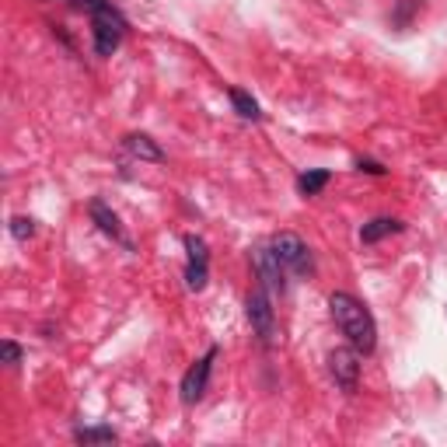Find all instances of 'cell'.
Returning <instances> with one entry per match:
<instances>
[{
    "label": "cell",
    "mask_w": 447,
    "mask_h": 447,
    "mask_svg": "<svg viewBox=\"0 0 447 447\" xmlns=\"http://www.w3.org/2000/svg\"><path fill=\"white\" fill-rule=\"evenodd\" d=\"M329 311H332V322L336 329L346 336V343L356 350V353H374L377 346V325H374V315L346 290H336L329 297Z\"/></svg>",
    "instance_id": "cell-1"
},
{
    "label": "cell",
    "mask_w": 447,
    "mask_h": 447,
    "mask_svg": "<svg viewBox=\"0 0 447 447\" xmlns=\"http://www.w3.org/2000/svg\"><path fill=\"white\" fill-rule=\"evenodd\" d=\"M245 315L252 322V332L259 336L262 346H273L276 339V311H273V301L262 287H256L249 297H245Z\"/></svg>",
    "instance_id": "cell-2"
},
{
    "label": "cell",
    "mask_w": 447,
    "mask_h": 447,
    "mask_svg": "<svg viewBox=\"0 0 447 447\" xmlns=\"http://www.w3.org/2000/svg\"><path fill=\"white\" fill-rule=\"evenodd\" d=\"M123 32H126V22L116 8H109L102 15H91V39H95L98 56H112L123 46Z\"/></svg>",
    "instance_id": "cell-3"
},
{
    "label": "cell",
    "mask_w": 447,
    "mask_h": 447,
    "mask_svg": "<svg viewBox=\"0 0 447 447\" xmlns=\"http://www.w3.org/2000/svg\"><path fill=\"white\" fill-rule=\"evenodd\" d=\"M273 252H276V256H280V262H283V266H290L294 273H301V276H311V273H315L311 249L301 242V235H294V231H280V235L273 238Z\"/></svg>",
    "instance_id": "cell-4"
},
{
    "label": "cell",
    "mask_w": 447,
    "mask_h": 447,
    "mask_svg": "<svg viewBox=\"0 0 447 447\" xmlns=\"http://www.w3.org/2000/svg\"><path fill=\"white\" fill-rule=\"evenodd\" d=\"M213 360H217V346H210L206 356H199V360L185 370V377H182V402H185V405H192V402L203 398V391H206V384H210Z\"/></svg>",
    "instance_id": "cell-5"
},
{
    "label": "cell",
    "mask_w": 447,
    "mask_h": 447,
    "mask_svg": "<svg viewBox=\"0 0 447 447\" xmlns=\"http://www.w3.org/2000/svg\"><path fill=\"white\" fill-rule=\"evenodd\" d=\"M329 370H332L336 384H343L346 391H353L356 381H360V353H356L353 346L332 350V353H329Z\"/></svg>",
    "instance_id": "cell-6"
},
{
    "label": "cell",
    "mask_w": 447,
    "mask_h": 447,
    "mask_svg": "<svg viewBox=\"0 0 447 447\" xmlns=\"http://www.w3.org/2000/svg\"><path fill=\"white\" fill-rule=\"evenodd\" d=\"M256 269H259V280H262V287H266L269 294H283V290H287L283 262H280V256L273 252V245L256 252Z\"/></svg>",
    "instance_id": "cell-7"
},
{
    "label": "cell",
    "mask_w": 447,
    "mask_h": 447,
    "mask_svg": "<svg viewBox=\"0 0 447 447\" xmlns=\"http://www.w3.org/2000/svg\"><path fill=\"white\" fill-rule=\"evenodd\" d=\"M88 213H91V220L98 224V231L102 235H109L112 242H119V245H126V249H133L130 245V238H126V231H123V224H119V217L102 203V199H91V206H88Z\"/></svg>",
    "instance_id": "cell-8"
},
{
    "label": "cell",
    "mask_w": 447,
    "mask_h": 447,
    "mask_svg": "<svg viewBox=\"0 0 447 447\" xmlns=\"http://www.w3.org/2000/svg\"><path fill=\"white\" fill-rule=\"evenodd\" d=\"M402 228H405L402 220H391V217H374L370 224H363V228H360V242H363V245H377L381 238L398 235Z\"/></svg>",
    "instance_id": "cell-9"
},
{
    "label": "cell",
    "mask_w": 447,
    "mask_h": 447,
    "mask_svg": "<svg viewBox=\"0 0 447 447\" xmlns=\"http://www.w3.org/2000/svg\"><path fill=\"white\" fill-rule=\"evenodd\" d=\"M123 147H126L133 157H140V161H164V150H161L147 133H130V136L123 140Z\"/></svg>",
    "instance_id": "cell-10"
},
{
    "label": "cell",
    "mask_w": 447,
    "mask_h": 447,
    "mask_svg": "<svg viewBox=\"0 0 447 447\" xmlns=\"http://www.w3.org/2000/svg\"><path fill=\"white\" fill-rule=\"evenodd\" d=\"M228 98H231V105H235V112H238L242 119H259V116H262V112H259V102H256L249 91L228 88Z\"/></svg>",
    "instance_id": "cell-11"
},
{
    "label": "cell",
    "mask_w": 447,
    "mask_h": 447,
    "mask_svg": "<svg viewBox=\"0 0 447 447\" xmlns=\"http://www.w3.org/2000/svg\"><path fill=\"white\" fill-rule=\"evenodd\" d=\"M74 440L77 444H116L119 433L112 426H81V430H74Z\"/></svg>",
    "instance_id": "cell-12"
},
{
    "label": "cell",
    "mask_w": 447,
    "mask_h": 447,
    "mask_svg": "<svg viewBox=\"0 0 447 447\" xmlns=\"http://www.w3.org/2000/svg\"><path fill=\"white\" fill-rule=\"evenodd\" d=\"M329 178H332V175H329L325 168H315V171H304V175L297 178V189H301L304 196H318V192L329 185Z\"/></svg>",
    "instance_id": "cell-13"
},
{
    "label": "cell",
    "mask_w": 447,
    "mask_h": 447,
    "mask_svg": "<svg viewBox=\"0 0 447 447\" xmlns=\"http://www.w3.org/2000/svg\"><path fill=\"white\" fill-rule=\"evenodd\" d=\"M206 283H210V269H206V262H189V269H185V287L199 294Z\"/></svg>",
    "instance_id": "cell-14"
},
{
    "label": "cell",
    "mask_w": 447,
    "mask_h": 447,
    "mask_svg": "<svg viewBox=\"0 0 447 447\" xmlns=\"http://www.w3.org/2000/svg\"><path fill=\"white\" fill-rule=\"evenodd\" d=\"M185 252H189V262H210V249L196 235H185Z\"/></svg>",
    "instance_id": "cell-15"
},
{
    "label": "cell",
    "mask_w": 447,
    "mask_h": 447,
    "mask_svg": "<svg viewBox=\"0 0 447 447\" xmlns=\"http://www.w3.org/2000/svg\"><path fill=\"white\" fill-rule=\"evenodd\" d=\"M11 235H15L18 242H29V238L36 235V220H32V217H11Z\"/></svg>",
    "instance_id": "cell-16"
},
{
    "label": "cell",
    "mask_w": 447,
    "mask_h": 447,
    "mask_svg": "<svg viewBox=\"0 0 447 447\" xmlns=\"http://www.w3.org/2000/svg\"><path fill=\"white\" fill-rule=\"evenodd\" d=\"M0 356H4L8 367H18V363H22V346L11 343V339H4V343H0Z\"/></svg>",
    "instance_id": "cell-17"
},
{
    "label": "cell",
    "mask_w": 447,
    "mask_h": 447,
    "mask_svg": "<svg viewBox=\"0 0 447 447\" xmlns=\"http://www.w3.org/2000/svg\"><path fill=\"white\" fill-rule=\"evenodd\" d=\"M356 168H360V171H367V175H384V171H388L384 164H377V161H370V157H360V161H356Z\"/></svg>",
    "instance_id": "cell-18"
}]
</instances>
